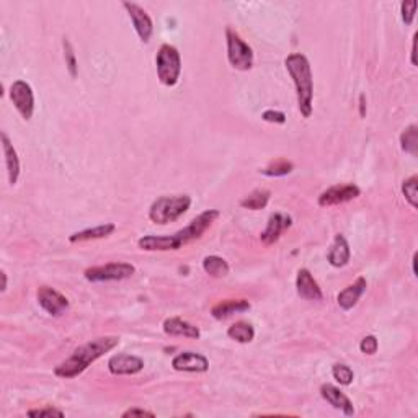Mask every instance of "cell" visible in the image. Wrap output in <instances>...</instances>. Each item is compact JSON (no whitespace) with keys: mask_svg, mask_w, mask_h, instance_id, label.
Returning <instances> with one entry per match:
<instances>
[{"mask_svg":"<svg viewBox=\"0 0 418 418\" xmlns=\"http://www.w3.org/2000/svg\"><path fill=\"white\" fill-rule=\"evenodd\" d=\"M116 230V226L113 222H104V224L90 227V229H84L80 233L72 234L69 237L71 244H80V242H89V240H98V239H107Z\"/></svg>","mask_w":418,"mask_h":418,"instance_id":"obj_22","label":"cell"},{"mask_svg":"<svg viewBox=\"0 0 418 418\" xmlns=\"http://www.w3.org/2000/svg\"><path fill=\"white\" fill-rule=\"evenodd\" d=\"M192 197L190 194H172V197H161L149 208V219L157 226H167L170 222L179 221L181 216L192 208Z\"/></svg>","mask_w":418,"mask_h":418,"instance_id":"obj_4","label":"cell"},{"mask_svg":"<svg viewBox=\"0 0 418 418\" xmlns=\"http://www.w3.org/2000/svg\"><path fill=\"white\" fill-rule=\"evenodd\" d=\"M227 337L237 343H250L255 338V329L250 322L239 320L227 329Z\"/></svg>","mask_w":418,"mask_h":418,"instance_id":"obj_23","label":"cell"},{"mask_svg":"<svg viewBox=\"0 0 418 418\" xmlns=\"http://www.w3.org/2000/svg\"><path fill=\"white\" fill-rule=\"evenodd\" d=\"M136 273L134 265L128 262H111L104 265L90 266L84 271L85 280L90 283H107V281L128 280Z\"/></svg>","mask_w":418,"mask_h":418,"instance_id":"obj_6","label":"cell"},{"mask_svg":"<svg viewBox=\"0 0 418 418\" xmlns=\"http://www.w3.org/2000/svg\"><path fill=\"white\" fill-rule=\"evenodd\" d=\"M144 370V360L136 354H113L108 360V371L113 376H136Z\"/></svg>","mask_w":418,"mask_h":418,"instance_id":"obj_12","label":"cell"},{"mask_svg":"<svg viewBox=\"0 0 418 418\" xmlns=\"http://www.w3.org/2000/svg\"><path fill=\"white\" fill-rule=\"evenodd\" d=\"M118 345H120V338L113 337V335L95 338L92 342L75 348L74 353L67 360L59 363L54 367V374L61 379H74L87 370L90 365L100 360L104 353H110L111 349H115Z\"/></svg>","mask_w":418,"mask_h":418,"instance_id":"obj_2","label":"cell"},{"mask_svg":"<svg viewBox=\"0 0 418 418\" xmlns=\"http://www.w3.org/2000/svg\"><path fill=\"white\" fill-rule=\"evenodd\" d=\"M320 395L325 402H329L335 410H340L345 417L354 415L353 402L349 401L347 394H343L337 385L334 384H322L320 385Z\"/></svg>","mask_w":418,"mask_h":418,"instance_id":"obj_15","label":"cell"},{"mask_svg":"<svg viewBox=\"0 0 418 418\" xmlns=\"http://www.w3.org/2000/svg\"><path fill=\"white\" fill-rule=\"evenodd\" d=\"M203 270L204 273L212 276V278H224L229 275V263H227L222 257L217 255H208L203 258Z\"/></svg>","mask_w":418,"mask_h":418,"instance_id":"obj_25","label":"cell"},{"mask_svg":"<svg viewBox=\"0 0 418 418\" xmlns=\"http://www.w3.org/2000/svg\"><path fill=\"white\" fill-rule=\"evenodd\" d=\"M0 139H2L3 156H6L8 181H10V185L13 186V185H17L18 179H20V158H18V154L15 151V147H13L12 140L8 139V136L6 133H2Z\"/></svg>","mask_w":418,"mask_h":418,"instance_id":"obj_21","label":"cell"},{"mask_svg":"<svg viewBox=\"0 0 418 418\" xmlns=\"http://www.w3.org/2000/svg\"><path fill=\"white\" fill-rule=\"evenodd\" d=\"M360 116L361 118L366 116V97H365V93L360 95Z\"/></svg>","mask_w":418,"mask_h":418,"instance_id":"obj_36","label":"cell"},{"mask_svg":"<svg viewBox=\"0 0 418 418\" xmlns=\"http://www.w3.org/2000/svg\"><path fill=\"white\" fill-rule=\"evenodd\" d=\"M2 281H3V283H2V293H6L7 286H8L7 284V273H6V271H2Z\"/></svg>","mask_w":418,"mask_h":418,"instance_id":"obj_38","label":"cell"},{"mask_svg":"<svg viewBox=\"0 0 418 418\" xmlns=\"http://www.w3.org/2000/svg\"><path fill=\"white\" fill-rule=\"evenodd\" d=\"M331 376H334V379L337 381L340 385H349L354 379L353 370L348 365H343V363L334 365V367H331Z\"/></svg>","mask_w":418,"mask_h":418,"instance_id":"obj_29","label":"cell"},{"mask_svg":"<svg viewBox=\"0 0 418 418\" xmlns=\"http://www.w3.org/2000/svg\"><path fill=\"white\" fill-rule=\"evenodd\" d=\"M122 7H125L126 12H128L139 39L143 41V43H149L154 33V24H152V18L149 17V13L145 12L143 7L138 6V3H133V2H122Z\"/></svg>","mask_w":418,"mask_h":418,"instance_id":"obj_11","label":"cell"},{"mask_svg":"<svg viewBox=\"0 0 418 418\" xmlns=\"http://www.w3.org/2000/svg\"><path fill=\"white\" fill-rule=\"evenodd\" d=\"M284 66L296 87L298 108L302 118H311L314 110V79L309 59L301 53H293L284 59Z\"/></svg>","mask_w":418,"mask_h":418,"instance_id":"obj_3","label":"cell"},{"mask_svg":"<svg viewBox=\"0 0 418 418\" xmlns=\"http://www.w3.org/2000/svg\"><path fill=\"white\" fill-rule=\"evenodd\" d=\"M349 258H352V248H349L348 240L345 239V235L337 234L327 253V260L334 268H343L349 263Z\"/></svg>","mask_w":418,"mask_h":418,"instance_id":"obj_19","label":"cell"},{"mask_svg":"<svg viewBox=\"0 0 418 418\" xmlns=\"http://www.w3.org/2000/svg\"><path fill=\"white\" fill-rule=\"evenodd\" d=\"M293 170H294L293 162L288 161V158L280 157V158H276V161L271 162L270 165L265 167V169L260 170V174L266 175V176H271V179H276V176L289 175Z\"/></svg>","mask_w":418,"mask_h":418,"instance_id":"obj_27","label":"cell"},{"mask_svg":"<svg viewBox=\"0 0 418 418\" xmlns=\"http://www.w3.org/2000/svg\"><path fill=\"white\" fill-rule=\"evenodd\" d=\"M221 212L217 209H206L201 215L194 217L188 226L176 230L170 235H144L138 240L140 250L145 252H170V250H180L185 245L197 242L204 235V233L215 224Z\"/></svg>","mask_w":418,"mask_h":418,"instance_id":"obj_1","label":"cell"},{"mask_svg":"<svg viewBox=\"0 0 418 418\" xmlns=\"http://www.w3.org/2000/svg\"><path fill=\"white\" fill-rule=\"evenodd\" d=\"M271 198V192L266 188H257L252 193H248L247 197L240 199V206L244 209H250V211H260V209L266 208L268 201Z\"/></svg>","mask_w":418,"mask_h":418,"instance_id":"obj_24","label":"cell"},{"mask_svg":"<svg viewBox=\"0 0 418 418\" xmlns=\"http://www.w3.org/2000/svg\"><path fill=\"white\" fill-rule=\"evenodd\" d=\"M402 194L413 209L418 208V176L412 175L402 183Z\"/></svg>","mask_w":418,"mask_h":418,"instance_id":"obj_28","label":"cell"},{"mask_svg":"<svg viewBox=\"0 0 418 418\" xmlns=\"http://www.w3.org/2000/svg\"><path fill=\"white\" fill-rule=\"evenodd\" d=\"M418 3L415 0H410V2H402L401 3V13H402V20L406 25H412L413 20H415V10H417Z\"/></svg>","mask_w":418,"mask_h":418,"instance_id":"obj_31","label":"cell"},{"mask_svg":"<svg viewBox=\"0 0 418 418\" xmlns=\"http://www.w3.org/2000/svg\"><path fill=\"white\" fill-rule=\"evenodd\" d=\"M30 417H64V412L59 410V408L53 407V406H46L41 408H30L28 410Z\"/></svg>","mask_w":418,"mask_h":418,"instance_id":"obj_33","label":"cell"},{"mask_svg":"<svg viewBox=\"0 0 418 418\" xmlns=\"http://www.w3.org/2000/svg\"><path fill=\"white\" fill-rule=\"evenodd\" d=\"M361 194V190L353 183H345V185H334L330 188H327L325 192L320 193L319 203L320 208H331V206H340L348 201H353Z\"/></svg>","mask_w":418,"mask_h":418,"instance_id":"obj_10","label":"cell"},{"mask_svg":"<svg viewBox=\"0 0 418 418\" xmlns=\"http://www.w3.org/2000/svg\"><path fill=\"white\" fill-rule=\"evenodd\" d=\"M415 53H417V35L413 36V43H412V66H417Z\"/></svg>","mask_w":418,"mask_h":418,"instance_id":"obj_37","label":"cell"},{"mask_svg":"<svg viewBox=\"0 0 418 418\" xmlns=\"http://www.w3.org/2000/svg\"><path fill=\"white\" fill-rule=\"evenodd\" d=\"M10 100L25 121H30L35 113V93L28 82L15 80L10 85Z\"/></svg>","mask_w":418,"mask_h":418,"instance_id":"obj_8","label":"cell"},{"mask_svg":"<svg viewBox=\"0 0 418 418\" xmlns=\"http://www.w3.org/2000/svg\"><path fill=\"white\" fill-rule=\"evenodd\" d=\"M157 77L165 87H175L181 74V56L172 44H162L156 56Z\"/></svg>","mask_w":418,"mask_h":418,"instance_id":"obj_5","label":"cell"},{"mask_svg":"<svg viewBox=\"0 0 418 418\" xmlns=\"http://www.w3.org/2000/svg\"><path fill=\"white\" fill-rule=\"evenodd\" d=\"M163 331L169 337H185V338H192V340H198L201 337V330L199 327L190 324L181 319V317H169L163 322Z\"/></svg>","mask_w":418,"mask_h":418,"instance_id":"obj_17","label":"cell"},{"mask_svg":"<svg viewBox=\"0 0 418 418\" xmlns=\"http://www.w3.org/2000/svg\"><path fill=\"white\" fill-rule=\"evenodd\" d=\"M62 48H64V59H66L67 71H69L72 79H75L77 72H79V66H77V57H75L74 48H72L69 38L62 39Z\"/></svg>","mask_w":418,"mask_h":418,"instance_id":"obj_30","label":"cell"},{"mask_svg":"<svg viewBox=\"0 0 418 418\" xmlns=\"http://www.w3.org/2000/svg\"><path fill=\"white\" fill-rule=\"evenodd\" d=\"M227 59L229 64L237 71H250L253 67V51L233 28L226 30Z\"/></svg>","mask_w":418,"mask_h":418,"instance_id":"obj_7","label":"cell"},{"mask_svg":"<svg viewBox=\"0 0 418 418\" xmlns=\"http://www.w3.org/2000/svg\"><path fill=\"white\" fill-rule=\"evenodd\" d=\"M296 291L298 296L306 299V301H322L324 293H322L319 283L314 280V276L307 268H301L296 276Z\"/></svg>","mask_w":418,"mask_h":418,"instance_id":"obj_16","label":"cell"},{"mask_svg":"<svg viewBox=\"0 0 418 418\" xmlns=\"http://www.w3.org/2000/svg\"><path fill=\"white\" fill-rule=\"evenodd\" d=\"M401 147L406 154H410L412 157H417L418 154V128L417 125H410L401 134Z\"/></svg>","mask_w":418,"mask_h":418,"instance_id":"obj_26","label":"cell"},{"mask_svg":"<svg viewBox=\"0 0 418 418\" xmlns=\"http://www.w3.org/2000/svg\"><path fill=\"white\" fill-rule=\"evenodd\" d=\"M172 367L180 372H206L209 370V361L199 353L183 352L172 360Z\"/></svg>","mask_w":418,"mask_h":418,"instance_id":"obj_14","label":"cell"},{"mask_svg":"<svg viewBox=\"0 0 418 418\" xmlns=\"http://www.w3.org/2000/svg\"><path fill=\"white\" fill-rule=\"evenodd\" d=\"M122 418H128V417H151L154 418L156 417V413L151 412V410H145V408H138V407H133V408H128L126 412H122Z\"/></svg>","mask_w":418,"mask_h":418,"instance_id":"obj_35","label":"cell"},{"mask_svg":"<svg viewBox=\"0 0 418 418\" xmlns=\"http://www.w3.org/2000/svg\"><path fill=\"white\" fill-rule=\"evenodd\" d=\"M378 348H379V342L374 335H366V337L363 338L360 343L361 353L367 354V356H372V354L378 353Z\"/></svg>","mask_w":418,"mask_h":418,"instance_id":"obj_32","label":"cell"},{"mask_svg":"<svg viewBox=\"0 0 418 418\" xmlns=\"http://www.w3.org/2000/svg\"><path fill=\"white\" fill-rule=\"evenodd\" d=\"M250 302L247 299H226V301H221L215 304L211 307V316L215 317L216 320H224L233 317L234 314H242L250 311Z\"/></svg>","mask_w":418,"mask_h":418,"instance_id":"obj_20","label":"cell"},{"mask_svg":"<svg viewBox=\"0 0 418 418\" xmlns=\"http://www.w3.org/2000/svg\"><path fill=\"white\" fill-rule=\"evenodd\" d=\"M262 120L266 122H273V125H284L286 115L278 110H265L262 113Z\"/></svg>","mask_w":418,"mask_h":418,"instance_id":"obj_34","label":"cell"},{"mask_svg":"<svg viewBox=\"0 0 418 418\" xmlns=\"http://www.w3.org/2000/svg\"><path fill=\"white\" fill-rule=\"evenodd\" d=\"M366 288H367L366 278L360 276V278L354 281V283L347 286L343 291H340L338 296H337L338 306L342 307L343 311H352V309L356 306L358 302H360L363 294L366 293Z\"/></svg>","mask_w":418,"mask_h":418,"instance_id":"obj_18","label":"cell"},{"mask_svg":"<svg viewBox=\"0 0 418 418\" xmlns=\"http://www.w3.org/2000/svg\"><path fill=\"white\" fill-rule=\"evenodd\" d=\"M291 226H293V217L291 216L284 215V212H275V215H271L268 217L265 230L260 234L262 244L266 245V247L276 244L281 239V235H283Z\"/></svg>","mask_w":418,"mask_h":418,"instance_id":"obj_13","label":"cell"},{"mask_svg":"<svg viewBox=\"0 0 418 418\" xmlns=\"http://www.w3.org/2000/svg\"><path fill=\"white\" fill-rule=\"evenodd\" d=\"M36 299L44 312L51 317H61L69 311V299L51 286H41L36 291Z\"/></svg>","mask_w":418,"mask_h":418,"instance_id":"obj_9","label":"cell"}]
</instances>
